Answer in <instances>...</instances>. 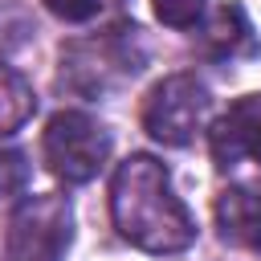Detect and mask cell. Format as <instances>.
Returning <instances> with one entry per match:
<instances>
[{
	"label": "cell",
	"mask_w": 261,
	"mask_h": 261,
	"mask_svg": "<svg viewBox=\"0 0 261 261\" xmlns=\"http://www.w3.org/2000/svg\"><path fill=\"white\" fill-rule=\"evenodd\" d=\"M29 175H33L29 155H24L20 147H0V208L16 204V200L24 196Z\"/></svg>",
	"instance_id": "10"
},
{
	"label": "cell",
	"mask_w": 261,
	"mask_h": 261,
	"mask_svg": "<svg viewBox=\"0 0 261 261\" xmlns=\"http://www.w3.org/2000/svg\"><path fill=\"white\" fill-rule=\"evenodd\" d=\"M110 220L143 253H184L196 241V220L175 196L171 171L143 151L126 155L110 175Z\"/></svg>",
	"instance_id": "1"
},
{
	"label": "cell",
	"mask_w": 261,
	"mask_h": 261,
	"mask_svg": "<svg viewBox=\"0 0 261 261\" xmlns=\"http://www.w3.org/2000/svg\"><path fill=\"white\" fill-rule=\"evenodd\" d=\"M208 151L220 171L241 163H261V94L237 98L208 130Z\"/></svg>",
	"instance_id": "6"
},
{
	"label": "cell",
	"mask_w": 261,
	"mask_h": 261,
	"mask_svg": "<svg viewBox=\"0 0 261 261\" xmlns=\"http://www.w3.org/2000/svg\"><path fill=\"white\" fill-rule=\"evenodd\" d=\"M33 114H37V94H33V86H29L12 65L0 61V139L12 135V130H20Z\"/></svg>",
	"instance_id": "9"
},
{
	"label": "cell",
	"mask_w": 261,
	"mask_h": 261,
	"mask_svg": "<svg viewBox=\"0 0 261 261\" xmlns=\"http://www.w3.org/2000/svg\"><path fill=\"white\" fill-rule=\"evenodd\" d=\"M73 241V208L65 196H24L4 232V261H65Z\"/></svg>",
	"instance_id": "4"
},
{
	"label": "cell",
	"mask_w": 261,
	"mask_h": 261,
	"mask_svg": "<svg viewBox=\"0 0 261 261\" xmlns=\"http://www.w3.org/2000/svg\"><path fill=\"white\" fill-rule=\"evenodd\" d=\"M45 167L61 184H90L110 159V135L86 110H57L41 139Z\"/></svg>",
	"instance_id": "5"
},
{
	"label": "cell",
	"mask_w": 261,
	"mask_h": 261,
	"mask_svg": "<svg viewBox=\"0 0 261 261\" xmlns=\"http://www.w3.org/2000/svg\"><path fill=\"white\" fill-rule=\"evenodd\" d=\"M212 114V90L196 73H167L143 98V130L163 147H188Z\"/></svg>",
	"instance_id": "3"
},
{
	"label": "cell",
	"mask_w": 261,
	"mask_h": 261,
	"mask_svg": "<svg viewBox=\"0 0 261 261\" xmlns=\"http://www.w3.org/2000/svg\"><path fill=\"white\" fill-rule=\"evenodd\" d=\"M143 69V45H139V29L130 24H114L98 37L73 41L61 49V82L86 98H98L114 86H122L126 77H135Z\"/></svg>",
	"instance_id": "2"
},
{
	"label": "cell",
	"mask_w": 261,
	"mask_h": 261,
	"mask_svg": "<svg viewBox=\"0 0 261 261\" xmlns=\"http://www.w3.org/2000/svg\"><path fill=\"white\" fill-rule=\"evenodd\" d=\"M216 232L237 249L261 253V179L228 184L216 196Z\"/></svg>",
	"instance_id": "7"
},
{
	"label": "cell",
	"mask_w": 261,
	"mask_h": 261,
	"mask_svg": "<svg viewBox=\"0 0 261 261\" xmlns=\"http://www.w3.org/2000/svg\"><path fill=\"white\" fill-rule=\"evenodd\" d=\"M204 53L216 57V61H232V57L257 53V37H253V24H249L241 4H220L208 16V24H204Z\"/></svg>",
	"instance_id": "8"
},
{
	"label": "cell",
	"mask_w": 261,
	"mask_h": 261,
	"mask_svg": "<svg viewBox=\"0 0 261 261\" xmlns=\"http://www.w3.org/2000/svg\"><path fill=\"white\" fill-rule=\"evenodd\" d=\"M204 4L208 0H151L155 16L167 29H196V20L204 16Z\"/></svg>",
	"instance_id": "11"
},
{
	"label": "cell",
	"mask_w": 261,
	"mask_h": 261,
	"mask_svg": "<svg viewBox=\"0 0 261 261\" xmlns=\"http://www.w3.org/2000/svg\"><path fill=\"white\" fill-rule=\"evenodd\" d=\"M98 4H102V0H45V8H49L53 16L69 20V24H82V20L98 16Z\"/></svg>",
	"instance_id": "12"
}]
</instances>
